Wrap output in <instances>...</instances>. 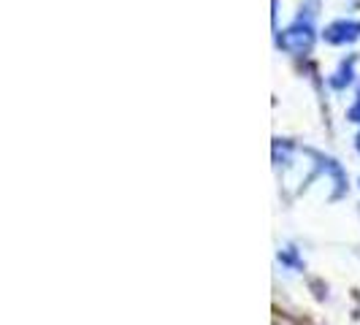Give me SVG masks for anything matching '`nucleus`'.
Wrapping results in <instances>:
<instances>
[{"label": "nucleus", "instance_id": "obj_1", "mask_svg": "<svg viewBox=\"0 0 360 325\" xmlns=\"http://www.w3.org/2000/svg\"><path fill=\"white\" fill-rule=\"evenodd\" d=\"M311 41H314V33H311V27H290L285 36L279 38V44L288 49V52H307L309 46H311Z\"/></svg>", "mask_w": 360, "mask_h": 325}, {"label": "nucleus", "instance_id": "obj_2", "mask_svg": "<svg viewBox=\"0 0 360 325\" xmlns=\"http://www.w3.org/2000/svg\"><path fill=\"white\" fill-rule=\"evenodd\" d=\"M360 36V25L355 22H336L325 30V38L333 41V44H344V41H355Z\"/></svg>", "mask_w": 360, "mask_h": 325}, {"label": "nucleus", "instance_id": "obj_3", "mask_svg": "<svg viewBox=\"0 0 360 325\" xmlns=\"http://www.w3.org/2000/svg\"><path fill=\"white\" fill-rule=\"evenodd\" d=\"M349 117H352L355 122H360V98H358V103H355V106L349 108Z\"/></svg>", "mask_w": 360, "mask_h": 325}, {"label": "nucleus", "instance_id": "obj_4", "mask_svg": "<svg viewBox=\"0 0 360 325\" xmlns=\"http://www.w3.org/2000/svg\"><path fill=\"white\" fill-rule=\"evenodd\" d=\"M358 146H360V139H358Z\"/></svg>", "mask_w": 360, "mask_h": 325}]
</instances>
